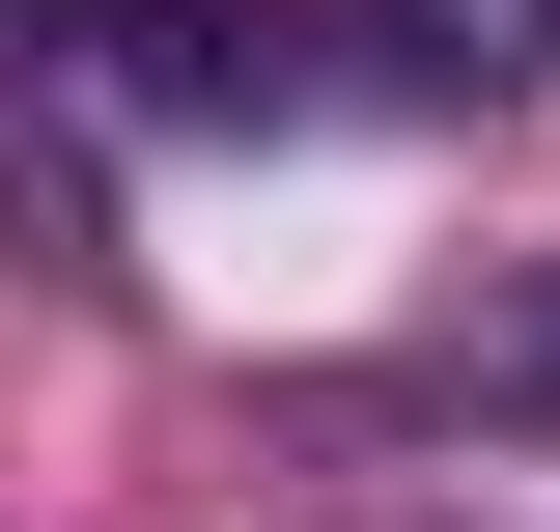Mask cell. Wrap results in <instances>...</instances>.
Masks as SVG:
<instances>
[{"mask_svg": "<svg viewBox=\"0 0 560 532\" xmlns=\"http://www.w3.org/2000/svg\"><path fill=\"white\" fill-rule=\"evenodd\" d=\"M393 28V84L420 113H504V84H560V0H364Z\"/></svg>", "mask_w": 560, "mask_h": 532, "instance_id": "1", "label": "cell"}, {"mask_svg": "<svg viewBox=\"0 0 560 532\" xmlns=\"http://www.w3.org/2000/svg\"><path fill=\"white\" fill-rule=\"evenodd\" d=\"M477 420H560V253H533V280L477 309Z\"/></svg>", "mask_w": 560, "mask_h": 532, "instance_id": "2", "label": "cell"}]
</instances>
